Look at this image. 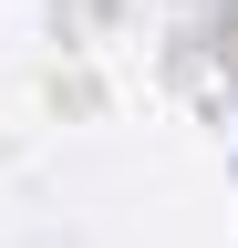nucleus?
<instances>
[]
</instances>
